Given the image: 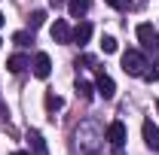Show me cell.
<instances>
[{
  "label": "cell",
  "instance_id": "obj_1",
  "mask_svg": "<svg viewBox=\"0 0 159 155\" xmlns=\"http://www.w3.org/2000/svg\"><path fill=\"white\" fill-rule=\"evenodd\" d=\"M147 58H144V52H138V49H129L125 55H122V70L129 73V76H144L147 73Z\"/></svg>",
  "mask_w": 159,
  "mask_h": 155
},
{
  "label": "cell",
  "instance_id": "obj_2",
  "mask_svg": "<svg viewBox=\"0 0 159 155\" xmlns=\"http://www.w3.org/2000/svg\"><path fill=\"white\" fill-rule=\"evenodd\" d=\"M138 40L144 49H150V52H159V34L150 27V24H138Z\"/></svg>",
  "mask_w": 159,
  "mask_h": 155
},
{
  "label": "cell",
  "instance_id": "obj_3",
  "mask_svg": "<svg viewBox=\"0 0 159 155\" xmlns=\"http://www.w3.org/2000/svg\"><path fill=\"white\" fill-rule=\"evenodd\" d=\"M104 140H107V143H110V146H122V140H125V125H122V122H110V125H107V131H104Z\"/></svg>",
  "mask_w": 159,
  "mask_h": 155
},
{
  "label": "cell",
  "instance_id": "obj_4",
  "mask_svg": "<svg viewBox=\"0 0 159 155\" xmlns=\"http://www.w3.org/2000/svg\"><path fill=\"white\" fill-rule=\"evenodd\" d=\"M95 91H98L104 100H110V97L116 94V85H113V79L107 76V73H98V79H95Z\"/></svg>",
  "mask_w": 159,
  "mask_h": 155
},
{
  "label": "cell",
  "instance_id": "obj_5",
  "mask_svg": "<svg viewBox=\"0 0 159 155\" xmlns=\"http://www.w3.org/2000/svg\"><path fill=\"white\" fill-rule=\"evenodd\" d=\"M49 73H52V61H49V55H46V52H37V55H34V76L46 79Z\"/></svg>",
  "mask_w": 159,
  "mask_h": 155
},
{
  "label": "cell",
  "instance_id": "obj_6",
  "mask_svg": "<svg viewBox=\"0 0 159 155\" xmlns=\"http://www.w3.org/2000/svg\"><path fill=\"white\" fill-rule=\"evenodd\" d=\"M70 40H74L77 46H86V43L92 40V24H86V21H80L77 27L70 31Z\"/></svg>",
  "mask_w": 159,
  "mask_h": 155
},
{
  "label": "cell",
  "instance_id": "obj_7",
  "mask_svg": "<svg viewBox=\"0 0 159 155\" xmlns=\"http://www.w3.org/2000/svg\"><path fill=\"white\" fill-rule=\"evenodd\" d=\"M144 143H147L153 152H159V128L153 122H144Z\"/></svg>",
  "mask_w": 159,
  "mask_h": 155
},
{
  "label": "cell",
  "instance_id": "obj_8",
  "mask_svg": "<svg viewBox=\"0 0 159 155\" xmlns=\"http://www.w3.org/2000/svg\"><path fill=\"white\" fill-rule=\"evenodd\" d=\"M49 34H52L55 43H70V27H67V21H61V19L52 24V31H49Z\"/></svg>",
  "mask_w": 159,
  "mask_h": 155
},
{
  "label": "cell",
  "instance_id": "obj_9",
  "mask_svg": "<svg viewBox=\"0 0 159 155\" xmlns=\"http://www.w3.org/2000/svg\"><path fill=\"white\" fill-rule=\"evenodd\" d=\"M28 140H31V149H34V155H49V149H46V140H43V134H40V131H28Z\"/></svg>",
  "mask_w": 159,
  "mask_h": 155
},
{
  "label": "cell",
  "instance_id": "obj_10",
  "mask_svg": "<svg viewBox=\"0 0 159 155\" xmlns=\"http://www.w3.org/2000/svg\"><path fill=\"white\" fill-rule=\"evenodd\" d=\"M67 12L70 19H83L89 12V0H67Z\"/></svg>",
  "mask_w": 159,
  "mask_h": 155
},
{
  "label": "cell",
  "instance_id": "obj_11",
  "mask_svg": "<svg viewBox=\"0 0 159 155\" xmlns=\"http://www.w3.org/2000/svg\"><path fill=\"white\" fill-rule=\"evenodd\" d=\"M6 67H9V73H21L25 67H31V61H28V55H12L6 61Z\"/></svg>",
  "mask_w": 159,
  "mask_h": 155
},
{
  "label": "cell",
  "instance_id": "obj_12",
  "mask_svg": "<svg viewBox=\"0 0 159 155\" xmlns=\"http://www.w3.org/2000/svg\"><path fill=\"white\" fill-rule=\"evenodd\" d=\"M77 94L83 97V100H92V94H95V85H92V82H86V79H77Z\"/></svg>",
  "mask_w": 159,
  "mask_h": 155
},
{
  "label": "cell",
  "instance_id": "obj_13",
  "mask_svg": "<svg viewBox=\"0 0 159 155\" xmlns=\"http://www.w3.org/2000/svg\"><path fill=\"white\" fill-rule=\"evenodd\" d=\"M12 43H16V46H21V49H25L28 43H34V37H31L28 31H19V34H12Z\"/></svg>",
  "mask_w": 159,
  "mask_h": 155
},
{
  "label": "cell",
  "instance_id": "obj_14",
  "mask_svg": "<svg viewBox=\"0 0 159 155\" xmlns=\"http://www.w3.org/2000/svg\"><path fill=\"white\" fill-rule=\"evenodd\" d=\"M61 103H64V100H61L58 94H46V110H49V113H55V110H61Z\"/></svg>",
  "mask_w": 159,
  "mask_h": 155
},
{
  "label": "cell",
  "instance_id": "obj_15",
  "mask_svg": "<svg viewBox=\"0 0 159 155\" xmlns=\"http://www.w3.org/2000/svg\"><path fill=\"white\" fill-rule=\"evenodd\" d=\"M43 21H46V12H43V9H37V12L31 15V31H37V27L43 24Z\"/></svg>",
  "mask_w": 159,
  "mask_h": 155
},
{
  "label": "cell",
  "instance_id": "obj_16",
  "mask_svg": "<svg viewBox=\"0 0 159 155\" xmlns=\"http://www.w3.org/2000/svg\"><path fill=\"white\" fill-rule=\"evenodd\" d=\"M101 49H104L107 55H113V52H116V40H113V37H104V40H101Z\"/></svg>",
  "mask_w": 159,
  "mask_h": 155
},
{
  "label": "cell",
  "instance_id": "obj_17",
  "mask_svg": "<svg viewBox=\"0 0 159 155\" xmlns=\"http://www.w3.org/2000/svg\"><path fill=\"white\" fill-rule=\"evenodd\" d=\"M107 6H113V9H119V12H125L129 6H132V0H104Z\"/></svg>",
  "mask_w": 159,
  "mask_h": 155
},
{
  "label": "cell",
  "instance_id": "obj_18",
  "mask_svg": "<svg viewBox=\"0 0 159 155\" xmlns=\"http://www.w3.org/2000/svg\"><path fill=\"white\" fill-rule=\"evenodd\" d=\"M153 76L159 79V61H156V64H153Z\"/></svg>",
  "mask_w": 159,
  "mask_h": 155
},
{
  "label": "cell",
  "instance_id": "obj_19",
  "mask_svg": "<svg viewBox=\"0 0 159 155\" xmlns=\"http://www.w3.org/2000/svg\"><path fill=\"white\" fill-rule=\"evenodd\" d=\"M49 3H52V6H61V3H67V0H49Z\"/></svg>",
  "mask_w": 159,
  "mask_h": 155
},
{
  "label": "cell",
  "instance_id": "obj_20",
  "mask_svg": "<svg viewBox=\"0 0 159 155\" xmlns=\"http://www.w3.org/2000/svg\"><path fill=\"white\" fill-rule=\"evenodd\" d=\"M12 155H31V152H12Z\"/></svg>",
  "mask_w": 159,
  "mask_h": 155
},
{
  "label": "cell",
  "instance_id": "obj_21",
  "mask_svg": "<svg viewBox=\"0 0 159 155\" xmlns=\"http://www.w3.org/2000/svg\"><path fill=\"white\" fill-rule=\"evenodd\" d=\"M0 27H3V12H0Z\"/></svg>",
  "mask_w": 159,
  "mask_h": 155
}]
</instances>
